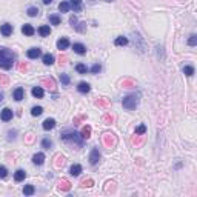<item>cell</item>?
<instances>
[{
  "label": "cell",
  "instance_id": "cell-1",
  "mask_svg": "<svg viewBox=\"0 0 197 197\" xmlns=\"http://www.w3.org/2000/svg\"><path fill=\"white\" fill-rule=\"evenodd\" d=\"M14 60H16L14 52L9 51L8 48H0V68L11 69L14 65Z\"/></svg>",
  "mask_w": 197,
  "mask_h": 197
},
{
  "label": "cell",
  "instance_id": "cell-2",
  "mask_svg": "<svg viewBox=\"0 0 197 197\" xmlns=\"http://www.w3.org/2000/svg\"><path fill=\"white\" fill-rule=\"evenodd\" d=\"M60 137L65 142H68V143H75L77 146H82L83 145V137L80 134H77L75 131H72V129H63Z\"/></svg>",
  "mask_w": 197,
  "mask_h": 197
},
{
  "label": "cell",
  "instance_id": "cell-3",
  "mask_svg": "<svg viewBox=\"0 0 197 197\" xmlns=\"http://www.w3.org/2000/svg\"><path fill=\"white\" fill-rule=\"evenodd\" d=\"M137 103H139V100H137V96H126V97L122 100L123 108H125V109H128V111H133V109H136V108H137Z\"/></svg>",
  "mask_w": 197,
  "mask_h": 197
},
{
  "label": "cell",
  "instance_id": "cell-4",
  "mask_svg": "<svg viewBox=\"0 0 197 197\" xmlns=\"http://www.w3.org/2000/svg\"><path fill=\"white\" fill-rule=\"evenodd\" d=\"M99 160H100V152H99L97 148H94L93 151H91V154H89V163L91 165H96Z\"/></svg>",
  "mask_w": 197,
  "mask_h": 197
},
{
  "label": "cell",
  "instance_id": "cell-5",
  "mask_svg": "<svg viewBox=\"0 0 197 197\" xmlns=\"http://www.w3.org/2000/svg\"><path fill=\"white\" fill-rule=\"evenodd\" d=\"M0 119H2L3 122H9L12 119V109H9V108L2 109V112H0Z\"/></svg>",
  "mask_w": 197,
  "mask_h": 197
},
{
  "label": "cell",
  "instance_id": "cell-6",
  "mask_svg": "<svg viewBox=\"0 0 197 197\" xmlns=\"http://www.w3.org/2000/svg\"><path fill=\"white\" fill-rule=\"evenodd\" d=\"M0 32H2V35H5V37L11 35L12 34V25H9V23L2 25V26H0Z\"/></svg>",
  "mask_w": 197,
  "mask_h": 197
},
{
  "label": "cell",
  "instance_id": "cell-7",
  "mask_svg": "<svg viewBox=\"0 0 197 197\" xmlns=\"http://www.w3.org/2000/svg\"><path fill=\"white\" fill-rule=\"evenodd\" d=\"M69 46V40H68V38L66 37H60L59 38V40H57V48L62 51V49H66Z\"/></svg>",
  "mask_w": 197,
  "mask_h": 197
},
{
  "label": "cell",
  "instance_id": "cell-8",
  "mask_svg": "<svg viewBox=\"0 0 197 197\" xmlns=\"http://www.w3.org/2000/svg\"><path fill=\"white\" fill-rule=\"evenodd\" d=\"M77 89H78V93L86 94V93H89V91H91V86H89V83H86V82H80V83L77 85Z\"/></svg>",
  "mask_w": 197,
  "mask_h": 197
},
{
  "label": "cell",
  "instance_id": "cell-9",
  "mask_svg": "<svg viewBox=\"0 0 197 197\" xmlns=\"http://www.w3.org/2000/svg\"><path fill=\"white\" fill-rule=\"evenodd\" d=\"M26 54H28L29 59H37V57H40L42 51H40V48H31V49H28Z\"/></svg>",
  "mask_w": 197,
  "mask_h": 197
},
{
  "label": "cell",
  "instance_id": "cell-10",
  "mask_svg": "<svg viewBox=\"0 0 197 197\" xmlns=\"http://www.w3.org/2000/svg\"><path fill=\"white\" fill-rule=\"evenodd\" d=\"M72 49H74V52H77V54H80V56H83L85 52H86V46L83 43H74Z\"/></svg>",
  "mask_w": 197,
  "mask_h": 197
},
{
  "label": "cell",
  "instance_id": "cell-11",
  "mask_svg": "<svg viewBox=\"0 0 197 197\" xmlns=\"http://www.w3.org/2000/svg\"><path fill=\"white\" fill-rule=\"evenodd\" d=\"M32 162H34L35 165H43V162H45V154H43V152H37V154H34Z\"/></svg>",
  "mask_w": 197,
  "mask_h": 197
},
{
  "label": "cell",
  "instance_id": "cell-12",
  "mask_svg": "<svg viewBox=\"0 0 197 197\" xmlns=\"http://www.w3.org/2000/svg\"><path fill=\"white\" fill-rule=\"evenodd\" d=\"M22 32H23L25 35H32V34L35 32V29L32 28V25H28V23H26V25L22 26Z\"/></svg>",
  "mask_w": 197,
  "mask_h": 197
},
{
  "label": "cell",
  "instance_id": "cell-13",
  "mask_svg": "<svg viewBox=\"0 0 197 197\" xmlns=\"http://www.w3.org/2000/svg\"><path fill=\"white\" fill-rule=\"evenodd\" d=\"M69 173H71V176H74V177H77V176H80V173H82V166L80 165H72L71 168H69Z\"/></svg>",
  "mask_w": 197,
  "mask_h": 197
},
{
  "label": "cell",
  "instance_id": "cell-14",
  "mask_svg": "<svg viewBox=\"0 0 197 197\" xmlns=\"http://www.w3.org/2000/svg\"><path fill=\"white\" fill-rule=\"evenodd\" d=\"M54 126H56V120H54V119H46V120L43 122V129H46V131L54 129Z\"/></svg>",
  "mask_w": 197,
  "mask_h": 197
},
{
  "label": "cell",
  "instance_id": "cell-15",
  "mask_svg": "<svg viewBox=\"0 0 197 197\" xmlns=\"http://www.w3.org/2000/svg\"><path fill=\"white\" fill-rule=\"evenodd\" d=\"M38 34H40L42 37H48V35L51 34V28H49L48 25H43V26L38 28Z\"/></svg>",
  "mask_w": 197,
  "mask_h": 197
},
{
  "label": "cell",
  "instance_id": "cell-16",
  "mask_svg": "<svg viewBox=\"0 0 197 197\" xmlns=\"http://www.w3.org/2000/svg\"><path fill=\"white\" fill-rule=\"evenodd\" d=\"M23 96H25V91H23V88H16V89H14V100L20 102V100L23 99Z\"/></svg>",
  "mask_w": 197,
  "mask_h": 197
},
{
  "label": "cell",
  "instance_id": "cell-17",
  "mask_svg": "<svg viewBox=\"0 0 197 197\" xmlns=\"http://www.w3.org/2000/svg\"><path fill=\"white\" fill-rule=\"evenodd\" d=\"M31 93H32V96L37 97V99H42V97H43V89H42L40 86H34Z\"/></svg>",
  "mask_w": 197,
  "mask_h": 197
},
{
  "label": "cell",
  "instance_id": "cell-18",
  "mask_svg": "<svg viewBox=\"0 0 197 197\" xmlns=\"http://www.w3.org/2000/svg\"><path fill=\"white\" fill-rule=\"evenodd\" d=\"M25 177H26V173L23 171V169H17L16 174H14L16 182H22V180H25Z\"/></svg>",
  "mask_w": 197,
  "mask_h": 197
},
{
  "label": "cell",
  "instance_id": "cell-19",
  "mask_svg": "<svg viewBox=\"0 0 197 197\" xmlns=\"http://www.w3.org/2000/svg\"><path fill=\"white\" fill-rule=\"evenodd\" d=\"M114 43H115V46H125V45H128V38L123 37V35H120V37L115 38Z\"/></svg>",
  "mask_w": 197,
  "mask_h": 197
},
{
  "label": "cell",
  "instance_id": "cell-20",
  "mask_svg": "<svg viewBox=\"0 0 197 197\" xmlns=\"http://www.w3.org/2000/svg\"><path fill=\"white\" fill-rule=\"evenodd\" d=\"M69 5L74 11H80V5H82V0H69Z\"/></svg>",
  "mask_w": 197,
  "mask_h": 197
},
{
  "label": "cell",
  "instance_id": "cell-21",
  "mask_svg": "<svg viewBox=\"0 0 197 197\" xmlns=\"http://www.w3.org/2000/svg\"><path fill=\"white\" fill-rule=\"evenodd\" d=\"M59 188L63 189V191H69L71 185H69V182H68V180H60V182H59Z\"/></svg>",
  "mask_w": 197,
  "mask_h": 197
},
{
  "label": "cell",
  "instance_id": "cell-22",
  "mask_svg": "<svg viewBox=\"0 0 197 197\" xmlns=\"http://www.w3.org/2000/svg\"><path fill=\"white\" fill-rule=\"evenodd\" d=\"M43 63L48 65V66L52 65V63H54V56H52V54H45L43 56Z\"/></svg>",
  "mask_w": 197,
  "mask_h": 197
},
{
  "label": "cell",
  "instance_id": "cell-23",
  "mask_svg": "<svg viewBox=\"0 0 197 197\" xmlns=\"http://www.w3.org/2000/svg\"><path fill=\"white\" fill-rule=\"evenodd\" d=\"M75 71H77L78 74H86V72H88V68H86V65L78 63L77 66H75Z\"/></svg>",
  "mask_w": 197,
  "mask_h": 197
},
{
  "label": "cell",
  "instance_id": "cell-24",
  "mask_svg": "<svg viewBox=\"0 0 197 197\" xmlns=\"http://www.w3.org/2000/svg\"><path fill=\"white\" fill-rule=\"evenodd\" d=\"M69 8H71L69 2H62V3L59 5V9H60L62 12H68V11H69Z\"/></svg>",
  "mask_w": 197,
  "mask_h": 197
},
{
  "label": "cell",
  "instance_id": "cell-25",
  "mask_svg": "<svg viewBox=\"0 0 197 197\" xmlns=\"http://www.w3.org/2000/svg\"><path fill=\"white\" fill-rule=\"evenodd\" d=\"M89 136H91V126L86 125V126H83V129H82V137H83V139H88Z\"/></svg>",
  "mask_w": 197,
  "mask_h": 197
},
{
  "label": "cell",
  "instance_id": "cell-26",
  "mask_svg": "<svg viewBox=\"0 0 197 197\" xmlns=\"http://www.w3.org/2000/svg\"><path fill=\"white\" fill-rule=\"evenodd\" d=\"M145 133H146V126L145 125H139L136 128V136H143Z\"/></svg>",
  "mask_w": 197,
  "mask_h": 197
},
{
  "label": "cell",
  "instance_id": "cell-27",
  "mask_svg": "<svg viewBox=\"0 0 197 197\" xmlns=\"http://www.w3.org/2000/svg\"><path fill=\"white\" fill-rule=\"evenodd\" d=\"M183 74H185V75H188V77H191V75L194 74V68H192V66H189V65H186V66H183Z\"/></svg>",
  "mask_w": 197,
  "mask_h": 197
},
{
  "label": "cell",
  "instance_id": "cell-28",
  "mask_svg": "<svg viewBox=\"0 0 197 197\" xmlns=\"http://www.w3.org/2000/svg\"><path fill=\"white\" fill-rule=\"evenodd\" d=\"M34 191H35V189H34L32 185H26V186L23 188V194H25V195H31V194H34Z\"/></svg>",
  "mask_w": 197,
  "mask_h": 197
},
{
  "label": "cell",
  "instance_id": "cell-29",
  "mask_svg": "<svg viewBox=\"0 0 197 197\" xmlns=\"http://www.w3.org/2000/svg\"><path fill=\"white\" fill-rule=\"evenodd\" d=\"M26 12H28V16H29V17H35V16L38 14V8L31 6V8H28V11H26Z\"/></svg>",
  "mask_w": 197,
  "mask_h": 197
},
{
  "label": "cell",
  "instance_id": "cell-30",
  "mask_svg": "<svg viewBox=\"0 0 197 197\" xmlns=\"http://www.w3.org/2000/svg\"><path fill=\"white\" fill-rule=\"evenodd\" d=\"M42 146H43L45 149H49V148L52 146V140H51V139H43V140H42Z\"/></svg>",
  "mask_w": 197,
  "mask_h": 197
},
{
  "label": "cell",
  "instance_id": "cell-31",
  "mask_svg": "<svg viewBox=\"0 0 197 197\" xmlns=\"http://www.w3.org/2000/svg\"><path fill=\"white\" fill-rule=\"evenodd\" d=\"M42 112H43V108H42V106H34V108L31 109V114L35 115V117H37V115H40Z\"/></svg>",
  "mask_w": 197,
  "mask_h": 197
},
{
  "label": "cell",
  "instance_id": "cell-32",
  "mask_svg": "<svg viewBox=\"0 0 197 197\" xmlns=\"http://www.w3.org/2000/svg\"><path fill=\"white\" fill-rule=\"evenodd\" d=\"M49 22L52 25H60V17L56 16V14H52V16H49Z\"/></svg>",
  "mask_w": 197,
  "mask_h": 197
},
{
  "label": "cell",
  "instance_id": "cell-33",
  "mask_svg": "<svg viewBox=\"0 0 197 197\" xmlns=\"http://www.w3.org/2000/svg\"><path fill=\"white\" fill-rule=\"evenodd\" d=\"M60 82L66 86V85H69V77L66 75V74H60Z\"/></svg>",
  "mask_w": 197,
  "mask_h": 197
},
{
  "label": "cell",
  "instance_id": "cell-34",
  "mask_svg": "<svg viewBox=\"0 0 197 197\" xmlns=\"http://www.w3.org/2000/svg\"><path fill=\"white\" fill-rule=\"evenodd\" d=\"M42 83H43V85H46V86H48V88H51V89L54 88V80H52V78H45V80H43Z\"/></svg>",
  "mask_w": 197,
  "mask_h": 197
},
{
  "label": "cell",
  "instance_id": "cell-35",
  "mask_svg": "<svg viewBox=\"0 0 197 197\" xmlns=\"http://www.w3.org/2000/svg\"><path fill=\"white\" fill-rule=\"evenodd\" d=\"M188 45H189V46H195V45H197V35H195V34H192V35L189 37Z\"/></svg>",
  "mask_w": 197,
  "mask_h": 197
},
{
  "label": "cell",
  "instance_id": "cell-36",
  "mask_svg": "<svg viewBox=\"0 0 197 197\" xmlns=\"http://www.w3.org/2000/svg\"><path fill=\"white\" fill-rule=\"evenodd\" d=\"M8 176V169L5 166H0V179H5Z\"/></svg>",
  "mask_w": 197,
  "mask_h": 197
},
{
  "label": "cell",
  "instance_id": "cell-37",
  "mask_svg": "<svg viewBox=\"0 0 197 197\" xmlns=\"http://www.w3.org/2000/svg\"><path fill=\"white\" fill-rule=\"evenodd\" d=\"M100 71H102V66H100L99 63H96L94 66L91 68V72H93V74H97V72H100Z\"/></svg>",
  "mask_w": 197,
  "mask_h": 197
},
{
  "label": "cell",
  "instance_id": "cell-38",
  "mask_svg": "<svg viewBox=\"0 0 197 197\" xmlns=\"http://www.w3.org/2000/svg\"><path fill=\"white\" fill-rule=\"evenodd\" d=\"M93 180H91V179H88V180H83L82 182V186H93Z\"/></svg>",
  "mask_w": 197,
  "mask_h": 197
},
{
  "label": "cell",
  "instance_id": "cell-39",
  "mask_svg": "<svg viewBox=\"0 0 197 197\" xmlns=\"http://www.w3.org/2000/svg\"><path fill=\"white\" fill-rule=\"evenodd\" d=\"M19 69L20 71H26V69H28V65H26V63H20L19 65Z\"/></svg>",
  "mask_w": 197,
  "mask_h": 197
},
{
  "label": "cell",
  "instance_id": "cell-40",
  "mask_svg": "<svg viewBox=\"0 0 197 197\" xmlns=\"http://www.w3.org/2000/svg\"><path fill=\"white\" fill-rule=\"evenodd\" d=\"M109 102L108 100H97V105H102V106H105V105H108Z\"/></svg>",
  "mask_w": 197,
  "mask_h": 197
},
{
  "label": "cell",
  "instance_id": "cell-41",
  "mask_svg": "<svg viewBox=\"0 0 197 197\" xmlns=\"http://www.w3.org/2000/svg\"><path fill=\"white\" fill-rule=\"evenodd\" d=\"M6 82H8V78H6V77H3V75H0V83L6 85Z\"/></svg>",
  "mask_w": 197,
  "mask_h": 197
},
{
  "label": "cell",
  "instance_id": "cell-42",
  "mask_svg": "<svg viewBox=\"0 0 197 197\" xmlns=\"http://www.w3.org/2000/svg\"><path fill=\"white\" fill-rule=\"evenodd\" d=\"M69 22H71V25H72V26H75V23H77V17H75V16H74V17H71V20H69Z\"/></svg>",
  "mask_w": 197,
  "mask_h": 197
},
{
  "label": "cell",
  "instance_id": "cell-43",
  "mask_svg": "<svg viewBox=\"0 0 197 197\" xmlns=\"http://www.w3.org/2000/svg\"><path fill=\"white\" fill-rule=\"evenodd\" d=\"M42 2H43L45 5H49V3H52V0H42Z\"/></svg>",
  "mask_w": 197,
  "mask_h": 197
},
{
  "label": "cell",
  "instance_id": "cell-44",
  "mask_svg": "<svg viewBox=\"0 0 197 197\" xmlns=\"http://www.w3.org/2000/svg\"><path fill=\"white\" fill-rule=\"evenodd\" d=\"M65 60H66V57H65V56L62 57V56H60V63H65Z\"/></svg>",
  "mask_w": 197,
  "mask_h": 197
},
{
  "label": "cell",
  "instance_id": "cell-45",
  "mask_svg": "<svg viewBox=\"0 0 197 197\" xmlns=\"http://www.w3.org/2000/svg\"><path fill=\"white\" fill-rule=\"evenodd\" d=\"M3 100V93H0V102Z\"/></svg>",
  "mask_w": 197,
  "mask_h": 197
},
{
  "label": "cell",
  "instance_id": "cell-46",
  "mask_svg": "<svg viewBox=\"0 0 197 197\" xmlns=\"http://www.w3.org/2000/svg\"><path fill=\"white\" fill-rule=\"evenodd\" d=\"M105 2H112V0H105Z\"/></svg>",
  "mask_w": 197,
  "mask_h": 197
}]
</instances>
